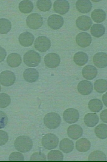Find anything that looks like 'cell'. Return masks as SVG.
I'll use <instances>...</instances> for the list:
<instances>
[{
	"label": "cell",
	"mask_w": 107,
	"mask_h": 162,
	"mask_svg": "<svg viewBox=\"0 0 107 162\" xmlns=\"http://www.w3.org/2000/svg\"><path fill=\"white\" fill-rule=\"evenodd\" d=\"M69 4L65 0H58L54 3L53 8L55 12L60 14L66 13L69 9Z\"/></svg>",
	"instance_id": "cell-13"
},
{
	"label": "cell",
	"mask_w": 107,
	"mask_h": 162,
	"mask_svg": "<svg viewBox=\"0 0 107 162\" xmlns=\"http://www.w3.org/2000/svg\"><path fill=\"white\" fill-rule=\"evenodd\" d=\"M90 142L87 138H81L78 140L76 142V148L79 151L85 152L90 148Z\"/></svg>",
	"instance_id": "cell-23"
},
{
	"label": "cell",
	"mask_w": 107,
	"mask_h": 162,
	"mask_svg": "<svg viewBox=\"0 0 107 162\" xmlns=\"http://www.w3.org/2000/svg\"><path fill=\"white\" fill-rule=\"evenodd\" d=\"M6 52L4 48L0 47V62L4 60L6 55Z\"/></svg>",
	"instance_id": "cell-41"
},
{
	"label": "cell",
	"mask_w": 107,
	"mask_h": 162,
	"mask_svg": "<svg viewBox=\"0 0 107 162\" xmlns=\"http://www.w3.org/2000/svg\"><path fill=\"white\" fill-rule=\"evenodd\" d=\"M8 121V119L6 114L0 111V129L4 127L7 124Z\"/></svg>",
	"instance_id": "cell-39"
},
{
	"label": "cell",
	"mask_w": 107,
	"mask_h": 162,
	"mask_svg": "<svg viewBox=\"0 0 107 162\" xmlns=\"http://www.w3.org/2000/svg\"><path fill=\"white\" fill-rule=\"evenodd\" d=\"M26 22L30 28L36 30L42 26L43 21V17L40 14L34 13L30 14L27 17Z\"/></svg>",
	"instance_id": "cell-5"
},
{
	"label": "cell",
	"mask_w": 107,
	"mask_h": 162,
	"mask_svg": "<svg viewBox=\"0 0 107 162\" xmlns=\"http://www.w3.org/2000/svg\"><path fill=\"white\" fill-rule=\"evenodd\" d=\"M25 80L29 82L36 81L38 79L39 74L38 71L34 68H29L26 69L23 73Z\"/></svg>",
	"instance_id": "cell-19"
},
{
	"label": "cell",
	"mask_w": 107,
	"mask_h": 162,
	"mask_svg": "<svg viewBox=\"0 0 107 162\" xmlns=\"http://www.w3.org/2000/svg\"><path fill=\"white\" fill-rule=\"evenodd\" d=\"M43 121L44 125L47 127L54 129L60 125L61 119L59 114L55 112H50L45 115Z\"/></svg>",
	"instance_id": "cell-2"
},
{
	"label": "cell",
	"mask_w": 107,
	"mask_h": 162,
	"mask_svg": "<svg viewBox=\"0 0 107 162\" xmlns=\"http://www.w3.org/2000/svg\"><path fill=\"white\" fill-rule=\"evenodd\" d=\"M88 56L86 53L78 52L74 55L73 60L75 64L79 66H82L86 64L88 61Z\"/></svg>",
	"instance_id": "cell-25"
},
{
	"label": "cell",
	"mask_w": 107,
	"mask_h": 162,
	"mask_svg": "<svg viewBox=\"0 0 107 162\" xmlns=\"http://www.w3.org/2000/svg\"><path fill=\"white\" fill-rule=\"evenodd\" d=\"M63 117L64 121L67 123L71 124L78 121L79 118V113L76 109L69 108L64 111Z\"/></svg>",
	"instance_id": "cell-7"
},
{
	"label": "cell",
	"mask_w": 107,
	"mask_h": 162,
	"mask_svg": "<svg viewBox=\"0 0 107 162\" xmlns=\"http://www.w3.org/2000/svg\"><path fill=\"white\" fill-rule=\"evenodd\" d=\"M34 40V37L33 34L28 31L24 32L21 34L18 38L20 44L24 47L31 46Z\"/></svg>",
	"instance_id": "cell-16"
},
{
	"label": "cell",
	"mask_w": 107,
	"mask_h": 162,
	"mask_svg": "<svg viewBox=\"0 0 107 162\" xmlns=\"http://www.w3.org/2000/svg\"><path fill=\"white\" fill-rule=\"evenodd\" d=\"M94 132L97 137L100 139H105L107 137V125L100 124L95 128Z\"/></svg>",
	"instance_id": "cell-31"
},
{
	"label": "cell",
	"mask_w": 107,
	"mask_h": 162,
	"mask_svg": "<svg viewBox=\"0 0 107 162\" xmlns=\"http://www.w3.org/2000/svg\"><path fill=\"white\" fill-rule=\"evenodd\" d=\"M93 62L98 68H103L107 65V54L106 53L100 52L95 54L93 58Z\"/></svg>",
	"instance_id": "cell-14"
},
{
	"label": "cell",
	"mask_w": 107,
	"mask_h": 162,
	"mask_svg": "<svg viewBox=\"0 0 107 162\" xmlns=\"http://www.w3.org/2000/svg\"><path fill=\"white\" fill-rule=\"evenodd\" d=\"M103 103L101 101L97 98L91 99L89 102L88 107L93 112H99L103 108Z\"/></svg>",
	"instance_id": "cell-29"
},
{
	"label": "cell",
	"mask_w": 107,
	"mask_h": 162,
	"mask_svg": "<svg viewBox=\"0 0 107 162\" xmlns=\"http://www.w3.org/2000/svg\"><path fill=\"white\" fill-rule=\"evenodd\" d=\"M107 109H104L103 110L100 114V118L101 120L104 122L107 123Z\"/></svg>",
	"instance_id": "cell-42"
},
{
	"label": "cell",
	"mask_w": 107,
	"mask_h": 162,
	"mask_svg": "<svg viewBox=\"0 0 107 162\" xmlns=\"http://www.w3.org/2000/svg\"><path fill=\"white\" fill-rule=\"evenodd\" d=\"M79 92L83 95L90 94L93 90V86L92 83L87 80L80 81L77 86Z\"/></svg>",
	"instance_id": "cell-17"
},
{
	"label": "cell",
	"mask_w": 107,
	"mask_h": 162,
	"mask_svg": "<svg viewBox=\"0 0 107 162\" xmlns=\"http://www.w3.org/2000/svg\"><path fill=\"white\" fill-rule=\"evenodd\" d=\"M92 24V22L90 18L86 15L79 16L76 21V24L78 28L83 31L88 30Z\"/></svg>",
	"instance_id": "cell-12"
},
{
	"label": "cell",
	"mask_w": 107,
	"mask_h": 162,
	"mask_svg": "<svg viewBox=\"0 0 107 162\" xmlns=\"http://www.w3.org/2000/svg\"><path fill=\"white\" fill-rule=\"evenodd\" d=\"M15 79L14 74L10 71H4L0 74V83L4 86L8 87L12 85Z\"/></svg>",
	"instance_id": "cell-8"
},
{
	"label": "cell",
	"mask_w": 107,
	"mask_h": 162,
	"mask_svg": "<svg viewBox=\"0 0 107 162\" xmlns=\"http://www.w3.org/2000/svg\"><path fill=\"white\" fill-rule=\"evenodd\" d=\"M83 130L81 126L77 124L69 126L67 130L68 136L73 139H77L82 135Z\"/></svg>",
	"instance_id": "cell-15"
},
{
	"label": "cell",
	"mask_w": 107,
	"mask_h": 162,
	"mask_svg": "<svg viewBox=\"0 0 107 162\" xmlns=\"http://www.w3.org/2000/svg\"><path fill=\"white\" fill-rule=\"evenodd\" d=\"M9 161H23L24 156L22 154L17 152L12 153L9 156Z\"/></svg>",
	"instance_id": "cell-38"
},
{
	"label": "cell",
	"mask_w": 107,
	"mask_h": 162,
	"mask_svg": "<svg viewBox=\"0 0 107 162\" xmlns=\"http://www.w3.org/2000/svg\"><path fill=\"white\" fill-rule=\"evenodd\" d=\"M76 7L79 12L86 14L89 12L91 9L92 4L89 0H79L75 4Z\"/></svg>",
	"instance_id": "cell-18"
},
{
	"label": "cell",
	"mask_w": 107,
	"mask_h": 162,
	"mask_svg": "<svg viewBox=\"0 0 107 162\" xmlns=\"http://www.w3.org/2000/svg\"><path fill=\"white\" fill-rule=\"evenodd\" d=\"M60 59L57 53H51L46 54L44 58L46 65L49 68H54L58 66L60 63Z\"/></svg>",
	"instance_id": "cell-9"
},
{
	"label": "cell",
	"mask_w": 107,
	"mask_h": 162,
	"mask_svg": "<svg viewBox=\"0 0 107 162\" xmlns=\"http://www.w3.org/2000/svg\"><path fill=\"white\" fill-rule=\"evenodd\" d=\"M11 23L9 20L5 18L0 19V33H7L11 28Z\"/></svg>",
	"instance_id": "cell-33"
},
{
	"label": "cell",
	"mask_w": 107,
	"mask_h": 162,
	"mask_svg": "<svg viewBox=\"0 0 107 162\" xmlns=\"http://www.w3.org/2000/svg\"><path fill=\"white\" fill-rule=\"evenodd\" d=\"M41 57L37 52L30 50L26 53L23 56V61L25 64L29 67L37 66L40 63Z\"/></svg>",
	"instance_id": "cell-3"
},
{
	"label": "cell",
	"mask_w": 107,
	"mask_h": 162,
	"mask_svg": "<svg viewBox=\"0 0 107 162\" xmlns=\"http://www.w3.org/2000/svg\"><path fill=\"white\" fill-rule=\"evenodd\" d=\"M37 6L42 11H47L51 8L52 3L49 0H38L37 2Z\"/></svg>",
	"instance_id": "cell-35"
},
{
	"label": "cell",
	"mask_w": 107,
	"mask_h": 162,
	"mask_svg": "<svg viewBox=\"0 0 107 162\" xmlns=\"http://www.w3.org/2000/svg\"><path fill=\"white\" fill-rule=\"evenodd\" d=\"M99 121V118L96 113H89L87 114L84 117V122L88 127L94 126Z\"/></svg>",
	"instance_id": "cell-24"
},
{
	"label": "cell",
	"mask_w": 107,
	"mask_h": 162,
	"mask_svg": "<svg viewBox=\"0 0 107 162\" xmlns=\"http://www.w3.org/2000/svg\"><path fill=\"white\" fill-rule=\"evenodd\" d=\"M33 3L29 0H23L19 4V8L20 11L24 14L30 13L33 9Z\"/></svg>",
	"instance_id": "cell-28"
},
{
	"label": "cell",
	"mask_w": 107,
	"mask_h": 162,
	"mask_svg": "<svg viewBox=\"0 0 107 162\" xmlns=\"http://www.w3.org/2000/svg\"><path fill=\"white\" fill-rule=\"evenodd\" d=\"M14 145L17 150L25 153L31 150L33 143L32 141L29 137L26 136H21L15 140Z\"/></svg>",
	"instance_id": "cell-1"
},
{
	"label": "cell",
	"mask_w": 107,
	"mask_h": 162,
	"mask_svg": "<svg viewBox=\"0 0 107 162\" xmlns=\"http://www.w3.org/2000/svg\"><path fill=\"white\" fill-rule=\"evenodd\" d=\"M8 139L7 133L3 130H0V146L4 145Z\"/></svg>",
	"instance_id": "cell-40"
},
{
	"label": "cell",
	"mask_w": 107,
	"mask_h": 162,
	"mask_svg": "<svg viewBox=\"0 0 107 162\" xmlns=\"http://www.w3.org/2000/svg\"><path fill=\"white\" fill-rule=\"evenodd\" d=\"M47 22L48 26L50 28L57 30L62 27L64 20L62 16L56 14H53L48 17Z\"/></svg>",
	"instance_id": "cell-10"
},
{
	"label": "cell",
	"mask_w": 107,
	"mask_h": 162,
	"mask_svg": "<svg viewBox=\"0 0 107 162\" xmlns=\"http://www.w3.org/2000/svg\"><path fill=\"white\" fill-rule=\"evenodd\" d=\"M102 100L104 104L107 107V92L102 97Z\"/></svg>",
	"instance_id": "cell-43"
},
{
	"label": "cell",
	"mask_w": 107,
	"mask_h": 162,
	"mask_svg": "<svg viewBox=\"0 0 107 162\" xmlns=\"http://www.w3.org/2000/svg\"><path fill=\"white\" fill-rule=\"evenodd\" d=\"M10 102L11 98L9 95L5 93H0V108L7 107Z\"/></svg>",
	"instance_id": "cell-36"
},
{
	"label": "cell",
	"mask_w": 107,
	"mask_h": 162,
	"mask_svg": "<svg viewBox=\"0 0 107 162\" xmlns=\"http://www.w3.org/2000/svg\"><path fill=\"white\" fill-rule=\"evenodd\" d=\"M59 142L58 137L55 134L48 133L44 136L42 139V144L46 149L50 150L55 148Z\"/></svg>",
	"instance_id": "cell-4"
},
{
	"label": "cell",
	"mask_w": 107,
	"mask_h": 162,
	"mask_svg": "<svg viewBox=\"0 0 107 162\" xmlns=\"http://www.w3.org/2000/svg\"><path fill=\"white\" fill-rule=\"evenodd\" d=\"M1 86H0V91H1Z\"/></svg>",
	"instance_id": "cell-44"
},
{
	"label": "cell",
	"mask_w": 107,
	"mask_h": 162,
	"mask_svg": "<svg viewBox=\"0 0 107 162\" xmlns=\"http://www.w3.org/2000/svg\"><path fill=\"white\" fill-rule=\"evenodd\" d=\"M82 74L85 79L92 80L95 78L98 73L97 68L93 65H86L82 70Z\"/></svg>",
	"instance_id": "cell-20"
},
{
	"label": "cell",
	"mask_w": 107,
	"mask_h": 162,
	"mask_svg": "<svg viewBox=\"0 0 107 162\" xmlns=\"http://www.w3.org/2000/svg\"><path fill=\"white\" fill-rule=\"evenodd\" d=\"M105 28L102 25L97 23L94 24L90 29L92 35L97 37L103 36L105 33Z\"/></svg>",
	"instance_id": "cell-27"
},
{
	"label": "cell",
	"mask_w": 107,
	"mask_h": 162,
	"mask_svg": "<svg viewBox=\"0 0 107 162\" xmlns=\"http://www.w3.org/2000/svg\"><path fill=\"white\" fill-rule=\"evenodd\" d=\"M77 44L82 47H85L89 46L92 41V38L88 33L83 32L79 33L75 39Z\"/></svg>",
	"instance_id": "cell-11"
},
{
	"label": "cell",
	"mask_w": 107,
	"mask_h": 162,
	"mask_svg": "<svg viewBox=\"0 0 107 162\" xmlns=\"http://www.w3.org/2000/svg\"><path fill=\"white\" fill-rule=\"evenodd\" d=\"M30 161H46L45 155L40 152H37L33 153L30 158Z\"/></svg>",
	"instance_id": "cell-37"
},
{
	"label": "cell",
	"mask_w": 107,
	"mask_h": 162,
	"mask_svg": "<svg viewBox=\"0 0 107 162\" xmlns=\"http://www.w3.org/2000/svg\"><path fill=\"white\" fill-rule=\"evenodd\" d=\"M51 44L50 39L44 36L37 37L34 42L36 49L41 53L45 52L50 47Z\"/></svg>",
	"instance_id": "cell-6"
},
{
	"label": "cell",
	"mask_w": 107,
	"mask_h": 162,
	"mask_svg": "<svg viewBox=\"0 0 107 162\" xmlns=\"http://www.w3.org/2000/svg\"><path fill=\"white\" fill-rule=\"evenodd\" d=\"M59 148L64 153H69L72 151L74 144L72 140L68 138L62 139L59 143Z\"/></svg>",
	"instance_id": "cell-21"
},
{
	"label": "cell",
	"mask_w": 107,
	"mask_h": 162,
	"mask_svg": "<svg viewBox=\"0 0 107 162\" xmlns=\"http://www.w3.org/2000/svg\"><path fill=\"white\" fill-rule=\"evenodd\" d=\"M48 161H63V155L59 150H53L48 153Z\"/></svg>",
	"instance_id": "cell-34"
},
{
	"label": "cell",
	"mask_w": 107,
	"mask_h": 162,
	"mask_svg": "<svg viewBox=\"0 0 107 162\" xmlns=\"http://www.w3.org/2000/svg\"><path fill=\"white\" fill-rule=\"evenodd\" d=\"M7 61L9 66L15 68L20 65L22 62V59L19 54L15 53H12L8 56Z\"/></svg>",
	"instance_id": "cell-22"
},
{
	"label": "cell",
	"mask_w": 107,
	"mask_h": 162,
	"mask_svg": "<svg viewBox=\"0 0 107 162\" xmlns=\"http://www.w3.org/2000/svg\"><path fill=\"white\" fill-rule=\"evenodd\" d=\"M91 17L94 22L97 23H101L105 20L106 13L102 9L96 8L92 12Z\"/></svg>",
	"instance_id": "cell-26"
},
{
	"label": "cell",
	"mask_w": 107,
	"mask_h": 162,
	"mask_svg": "<svg viewBox=\"0 0 107 162\" xmlns=\"http://www.w3.org/2000/svg\"><path fill=\"white\" fill-rule=\"evenodd\" d=\"M105 154L102 151L96 150L92 152L88 158L89 161H107Z\"/></svg>",
	"instance_id": "cell-32"
},
{
	"label": "cell",
	"mask_w": 107,
	"mask_h": 162,
	"mask_svg": "<svg viewBox=\"0 0 107 162\" xmlns=\"http://www.w3.org/2000/svg\"><path fill=\"white\" fill-rule=\"evenodd\" d=\"M95 90L99 93H103L107 90V81L106 80L100 79L96 81L94 84Z\"/></svg>",
	"instance_id": "cell-30"
}]
</instances>
